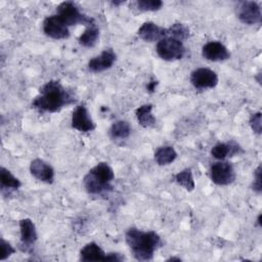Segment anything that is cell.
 <instances>
[{
    "instance_id": "7402d4cb",
    "label": "cell",
    "mask_w": 262,
    "mask_h": 262,
    "mask_svg": "<svg viewBox=\"0 0 262 262\" xmlns=\"http://www.w3.org/2000/svg\"><path fill=\"white\" fill-rule=\"evenodd\" d=\"M0 181H1V187L7 188V189H17L21 185L18 178H16L14 175L11 174V172L4 167H1L0 169Z\"/></svg>"
},
{
    "instance_id": "7c38bea8",
    "label": "cell",
    "mask_w": 262,
    "mask_h": 262,
    "mask_svg": "<svg viewBox=\"0 0 262 262\" xmlns=\"http://www.w3.org/2000/svg\"><path fill=\"white\" fill-rule=\"evenodd\" d=\"M202 55L211 61H223L230 57V52L221 42L211 41L203 46Z\"/></svg>"
},
{
    "instance_id": "3957f363",
    "label": "cell",
    "mask_w": 262,
    "mask_h": 262,
    "mask_svg": "<svg viewBox=\"0 0 262 262\" xmlns=\"http://www.w3.org/2000/svg\"><path fill=\"white\" fill-rule=\"evenodd\" d=\"M115 178L114 170L104 162L94 166L83 178V184L88 193L102 194L112 190V181Z\"/></svg>"
},
{
    "instance_id": "4dcf8cb0",
    "label": "cell",
    "mask_w": 262,
    "mask_h": 262,
    "mask_svg": "<svg viewBox=\"0 0 262 262\" xmlns=\"http://www.w3.org/2000/svg\"><path fill=\"white\" fill-rule=\"evenodd\" d=\"M175 260H177V261H180V259H179V258H174V257H173V258H170V259H168L167 261H175Z\"/></svg>"
},
{
    "instance_id": "2e32d148",
    "label": "cell",
    "mask_w": 262,
    "mask_h": 262,
    "mask_svg": "<svg viewBox=\"0 0 262 262\" xmlns=\"http://www.w3.org/2000/svg\"><path fill=\"white\" fill-rule=\"evenodd\" d=\"M20 245L24 251H28L37 241V230L34 222L30 218H24L19 221Z\"/></svg>"
},
{
    "instance_id": "cb8c5ba5",
    "label": "cell",
    "mask_w": 262,
    "mask_h": 262,
    "mask_svg": "<svg viewBox=\"0 0 262 262\" xmlns=\"http://www.w3.org/2000/svg\"><path fill=\"white\" fill-rule=\"evenodd\" d=\"M189 36L188 28L180 23L173 24L169 29H167V37H172L177 40L183 41Z\"/></svg>"
},
{
    "instance_id": "9c48e42d",
    "label": "cell",
    "mask_w": 262,
    "mask_h": 262,
    "mask_svg": "<svg viewBox=\"0 0 262 262\" xmlns=\"http://www.w3.org/2000/svg\"><path fill=\"white\" fill-rule=\"evenodd\" d=\"M190 83L196 89L214 88L218 84V76L210 69L199 68L191 73Z\"/></svg>"
},
{
    "instance_id": "4fadbf2b",
    "label": "cell",
    "mask_w": 262,
    "mask_h": 262,
    "mask_svg": "<svg viewBox=\"0 0 262 262\" xmlns=\"http://www.w3.org/2000/svg\"><path fill=\"white\" fill-rule=\"evenodd\" d=\"M31 174L38 180L45 183H52L54 180L53 168L41 159H35L30 164Z\"/></svg>"
},
{
    "instance_id": "ffe728a7",
    "label": "cell",
    "mask_w": 262,
    "mask_h": 262,
    "mask_svg": "<svg viewBox=\"0 0 262 262\" xmlns=\"http://www.w3.org/2000/svg\"><path fill=\"white\" fill-rule=\"evenodd\" d=\"M176 158H177L176 150L174 149V147L169 145L162 146L158 148L157 151L155 152V160L160 166L169 165L172 162H174Z\"/></svg>"
},
{
    "instance_id": "4316f807",
    "label": "cell",
    "mask_w": 262,
    "mask_h": 262,
    "mask_svg": "<svg viewBox=\"0 0 262 262\" xmlns=\"http://www.w3.org/2000/svg\"><path fill=\"white\" fill-rule=\"evenodd\" d=\"M1 248H2V254L0 257L1 261L6 260L11 254H13L15 252L14 248L9 243H7L4 238H1Z\"/></svg>"
},
{
    "instance_id": "ba28073f",
    "label": "cell",
    "mask_w": 262,
    "mask_h": 262,
    "mask_svg": "<svg viewBox=\"0 0 262 262\" xmlns=\"http://www.w3.org/2000/svg\"><path fill=\"white\" fill-rule=\"evenodd\" d=\"M211 180L217 185H228L235 179V172L228 162H217L210 170Z\"/></svg>"
},
{
    "instance_id": "6da1fadb",
    "label": "cell",
    "mask_w": 262,
    "mask_h": 262,
    "mask_svg": "<svg viewBox=\"0 0 262 262\" xmlns=\"http://www.w3.org/2000/svg\"><path fill=\"white\" fill-rule=\"evenodd\" d=\"M73 101L72 94L58 81L51 80L40 88L32 105L41 112L56 113Z\"/></svg>"
},
{
    "instance_id": "484cf974",
    "label": "cell",
    "mask_w": 262,
    "mask_h": 262,
    "mask_svg": "<svg viewBox=\"0 0 262 262\" xmlns=\"http://www.w3.org/2000/svg\"><path fill=\"white\" fill-rule=\"evenodd\" d=\"M250 126L252 130L257 133L261 134L262 132V120H261V113L258 112L256 114H253L250 118Z\"/></svg>"
},
{
    "instance_id": "9a60e30c",
    "label": "cell",
    "mask_w": 262,
    "mask_h": 262,
    "mask_svg": "<svg viewBox=\"0 0 262 262\" xmlns=\"http://www.w3.org/2000/svg\"><path fill=\"white\" fill-rule=\"evenodd\" d=\"M137 35L145 42L160 41L167 37V29H164L152 21H146L138 29Z\"/></svg>"
},
{
    "instance_id": "277c9868",
    "label": "cell",
    "mask_w": 262,
    "mask_h": 262,
    "mask_svg": "<svg viewBox=\"0 0 262 262\" xmlns=\"http://www.w3.org/2000/svg\"><path fill=\"white\" fill-rule=\"evenodd\" d=\"M56 15L68 26H75L77 24H83V25H90L93 23V19L91 17H87L85 14H83L79 7L72 1H64L61 2L56 9Z\"/></svg>"
},
{
    "instance_id": "5bb4252c",
    "label": "cell",
    "mask_w": 262,
    "mask_h": 262,
    "mask_svg": "<svg viewBox=\"0 0 262 262\" xmlns=\"http://www.w3.org/2000/svg\"><path fill=\"white\" fill-rule=\"evenodd\" d=\"M116 59H117L116 53L112 49H106L102 51L99 55L89 60L88 69L93 73H100L112 68Z\"/></svg>"
},
{
    "instance_id": "d6986e66",
    "label": "cell",
    "mask_w": 262,
    "mask_h": 262,
    "mask_svg": "<svg viewBox=\"0 0 262 262\" xmlns=\"http://www.w3.org/2000/svg\"><path fill=\"white\" fill-rule=\"evenodd\" d=\"M151 110H152V105L150 103L142 104L136 110L135 115H136L137 121L144 128L151 127L156 123V118L154 117Z\"/></svg>"
},
{
    "instance_id": "f546056e",
    "label": "cell",
    "mask_w": 262,
    "mask_h": 262,
    "mask_svg": "<svg viewBox=\"0 0 262 262\" xmlns=\"http://www.w3.org/2000/svg\"><path fill=\"white\" fill-rule=\"evenodd\" d=\"M257 224H258V226L261 227V214H259V216L257 218Z\"/></svg>"
},
{
    "instance_id": "44dd1931",
    "label": "cell",
    "mask_w": 262,
    "mask_h": 262,
    "mask_svg": "<svg viewBox=\"0 0 262 262\" xmlns=\"http://www.w3.org/2000/svg\"><path fill=\"white\" fill-rule=\"evenodd\" d=\"M131 133L130 125L126 121H117L110 128V136L114 140H123Z\"/></svg>"
},
{
    "instance_id": "83f0119b",
    "label": "cell",
    "mask_w": 262,
    "mask_h": 262,
    "mask_svg": "<svg viewBox=\"0 0 262 262\" xmlns=\"http://www.w3.org/2000/svg\"><path fill=\"white\" fill-rule=\"evenodd\" d=\"M253 190L257 193H261L262 191V183H261V165H259L255 171L254 181H253Z\"/></svg>"
},
{
    "instance_id": "f1b7e54d",
    "label": "cell",
    "mask_w": 262,
    "mask_h": 262,
    "mask_svg": "<svg viewBox=\"0 0 262 262\" xmlns=\"http://www.w3.org/2000/svg\"><path fill=\"white\" fill-rule=\"evenodd\" d=\"M157 84L158 82L156 80H150L147 85H146V89L149 91V92H154L156 90V87H157Z\"/></svg>"
},
{
    "instance_id": "52a82bcc",
    "label": "cell",
    "mask_w": 262,
    "mask_h": 262,
    "mask_svg": "<svg viewBox=\"0 0 262 262\" xmlns=\"http://www.w3.org/2000/svg\"><path fill=\"white\" fill-rule=\"evenodd\" d=\"M236 14L238 19L246 25L260 24L262 13L260 5L254 1H241L237 3Z\"/></svg>"
},
{
    "instance_id": "ac0fdd59",
    "label": "cell",
    "mask_w": 262,
    "mask_h": 262,
    "mask_svg": "<svg viewBox=\"0 0 262 262\" xmlns=\"http://www.w3.org/2000/svg\"><path fill=\"white\" fill-rule=\"evenodd\" d=\"M98 39H99V29L95 26L93 21L92 24L87 26L84 33H82L78 38V41H79V44L82 45L83 47L90 48L95 46Z\"/></svg>"
},
{
    "instance_id": "e0dca14e",
    "label": "cell",
    "mask_w": 262,
    "mask_h": 262,
    "mask_svg": "<svg viewBox=\"0 0 262 262\" xmlns=\"http://www.w3.org/2000/svg\"><path fill=\"white\" fill-rule=\"evenodd\" d=\"M243 151L239 145L233 141L230 142H219L215 144L211 149V155L217 160H224L227 157H233L238 152Z\"/></svg>"
},
{
    "instance_id": "30bf717a",
    "label": "cell",
    "mask_w": 262,
    "mask_h": 262,
    "mask_svg": "<svg viewBox=\"0 0 262 262\" xmlns=\"http://www.w3.org/2000/svg\"><path fill=\"white\" fill-rule=\"evenodd\" d=\"M43 32L52 39H66L70 36L69 27L56 15L47 16L43 21Z\"/></svg>"
},
{
    "instance_id": "8992f818",
    "label": "cell",
    "mask_w": 262,
    "mask_h": 262,
    "mask_svg": "<svg viewBox=\"0 0 262 262\" xmlns=\"http://www.w3.org/2000/svg\"><path fill=\"white\" fill-rule=\"evenodd\" d=\"M122 257L118 253H108L106 254L96 243L87 244L80 251V260L84 262L90 261H107V262H119L122 261Z\"/></svg>"
},
{
    "instance_id": "7a4b0ae2",
    "label": "cell",
    "mask_w": 262,
    "mask_h": 262,
    "mask_svg": "<svg viewBox=\"0 0 262 262\" xmlns=\"http://www.w3.org/2000/svg\"><path fill=\"white\" fill-rule=\"evenodd\" d=\"M125 238L134 258L138 261L151 260L155 252L163 245L160 235L155 231H142L135 227L126 231Z\"/></svg>"
},
{
    "instance_id": "d4e9b609",
    "label": "cell",
    "mask_w": 262,
    "mask_h": 262,
    "mask_svg": "<svg viewBox=\"0 0 262 262\" xmlns=\"http://www.w3.org/2000/svg\"><path fill=\"white\" fill-rule=\"evenodd\" d=\"M135 4L140 11H156L163 6L161 0H138Z\"/></svg>"
},
{
    "instance_id": "5b68a950",
    "label": "cell",
    "mask_w": 262,
    "mask_h": 262,
    "mask_svg": "<svg viewBox=\"0 0 262 262\" xmlns=\"http://www.w3.org/2000/svg\"><path fill=\"white\" fill-rule=\"evenodd\" d=\"M158 55L167 61L181 59L185 54V47L182 41L172 37H165L157 44Z\"/></svg>"
},
{
    "instance_id": "603a6c76",
    "label": "cell",
    "mask_w": 262,
    "mask_h": 262,
    "mask_svg": "<svg viewBox=\"0 0 262 262\" xmlns=\"http://www.w3.org/2000/svg\"><path fill=\"white\" fill-rule=\"evenodd\" d=\"M175 181L184 187L187 191H191L194 188V180L190 169H184L175 175Z\"/></svg>"
},
{
    "instance_id": "8fae6325",
    "label": "cell",
    "mask_w": 262,
    "mask_h": 262,
    "mask_svg": "<svg viewBox=\"0 0 262 262\" xmlns=\"http://www.w3.org/2000/svg\"><path fill=\"white\" fill-rule=\"evenodd\" d=\"M72 127L80 132H90L96 125L91 119L87 107L84 104L78 105L72 115Z\"/></svg>"
}]
</instances>
